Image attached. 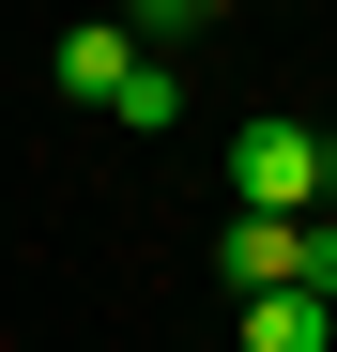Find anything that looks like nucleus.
Instances as JSON below:
<instances>
[{
    "label": "nucleus",
    "mask_w": 337,
    "mask_h": 352,
    "mask_svg": "<svg viewBox=\"0 0 337 352\" xmlns=\"http://www.w3.org/2000/svg\"><path fill=\"white\" fill-rule=\"evenodd\" d=\"M322 214H337V199H322Z\"/></svg>",
    "instance_id": "9"
},
{
    "label": "nucleus",
    "mask_w": 337,
    "mask_h": 352,
    "mask_svg": "<svg viewBox=\"0 0 337 352\" xmlns=\"http://www.w3.org/2000/svg\"><path fill=\"white\" fill-rule=\"evenodd\" d=\"M230 199H261V214H322V199H337V138H307L292 107L230 123Z\"/></svg>",
    "instance_id": "1"
},
{
    "label": "nucleus",
    "mask_w": 337,
    "mask_h": 352,
    "mask_svg": "<svg viewBox=\"0 0 337 352\" xmlns=\"http://www.w3.org/2000/svg\"><path fill=\"white\" fill-rule=\"evenodd\" d=\"M307 291H337V214H307Z\"/></svg>",
    "instance_id": "6"
},
{
    "label": "nucleus",
    "mask_w": 337,
    "mask_h": 352,
    "mask_svg": "<svg viewBox=\"0 0 337 352\" xmlns=\"http://www.w3.org/2000/svg\"><path fill=\"white\" fill-rule=\"evenodd\" d=\"M123 16H168V0H123Z\"/></svg>",
    "instance_id": "8"
},
{
    "label": "nucleus",
    "mask_w": 337,
    "mask_h": 352,
    "mask_svg": "<svg viewBox=\"0 0 337 352\" xmlns=\"http://www.w3.org/2000/svg\"><path fill=\"white\" fill-rule=\"evenodd\" d=\"M246 352H337V291H246Z\"/></svg>",
    "instance_id": "3"
},
{
    "label": "nucleus",
    "mask_w": 337,
    "mask_h": 352,
    "mask_svg": "<svg viewBox=\"0 0 337 352\" xmlns=\"http://www.w3.org/2000/svg\"><path fill=\"white\" fill-rule=\"evenodd\" d=\"M215 276H230V291H292V276H307V214L230 199V230H215Z\"/></svg>",
    "instance_id": "2"
},
{
    "label": "nucleus",
    "mask_w": 337,
    "mask_h": 352,
    "mask_svg": "<svg viewBox=\"0 0 337 352\" xmlns=\"http://www.w3.org/2000/svg\"><path fill=\"white\" fill-rule=\"evenodd\" d=\"M199 16H230V0H168V16H153V31H199Z\"/></svg>",
    "instance_id": "7"
},
{
    "label": "nucleus",
    "mask_w": 337,
    "mask_h": 352,
    "mask_svg": "<svg viewBox=\"0 0 337 352\" xmlns=\"http://www.w3.org/2000/svg\"><path fill=\"white\" fill-rule=\"evenodd\" d=\"M46 77H62L77 107H107V92L138 77V46H123V31H62V62H46Z\"/></svg>",
    "instance_id": "4"
},
{
    "label": "nucleus",
    "mask_w": 337,
    "mask_h": 352,
    "mask_svg": "<svg viewBox=\"0 0 337 352\" xmlns=\"http://www.w3.org/2000/svg\"><path fill=\"white\" fill-rule=\"evenodd\" d=\"M107 123H138V138H153V123H184V77H168V62H138L123 92H107Z\"/></svg>",
    "instance_id": "5"
}]
</instances>
